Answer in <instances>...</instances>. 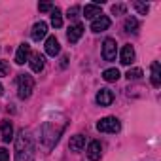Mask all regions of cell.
Returning <instances> with one entry per match:
<instances>
[{"instance_id": "obj_1", "label": "cell", "mask_w": 161, "mask_h": 161, "mask_svg": "<svg viewBox=\"0 0 161 161\" xmlns=\"http://www.w3.org/2000/svg\"><path fill=\"white\" fill-rule=\"evenodd\" d=\"M34 159V140L29 133L21 131L15 140V161H32Z\"/></svg>"}, {"instance_id": "obj_2", "label": "cell", "mask_w": 161, "mask_h": 161, "mask_svg": "<svg viewBox=\"0 0 161 161\" xmlns=\"http://www.w3.org/2000/svg\"><path fill=\"white\" fill-rule=\"evenodd\" d=\"M32 89H34V80H32V76H29V74H19L17 76V95H19V99H29L31 95H32Z\"/></svg>"}, {"instance_id": "obj_3", "label": "cell", "mask_w": 161, "mask_h": 161, "mask_svg": "<svg viewBox=\"0 0 161 161\" xmlns=\"http://www.w3.org/2000/svg\"><path fill=\"white\" fill-rule=\"evenodd\" d=\"M97 129H99L101 133H118V131L121 129V123H119V119H118V118H114V116H108V118H103V119H99V123H97Z\"/></svg>"}, {"instance_id": "obj_4", "label": "cell", "mask_w": 161, "mask_h": 161, "mask_svg": "<svg viewBox=\"0 0 161 161\" xmlns=\"http://www.w3.org/2000/svg\"><path fill=\"white\" fill-rule=\"evenodd\" d=\"M116 55H118V44L114 38H106L104 44H103V57L104 61H116Z\"/></svg>"}, {"instance_id": "obj_5", "label": "cell", "mask_w": 161, "mask_h": 161, "mask_svg": "<svg viewBox=\"0 0 161 161\" xmlns=\"http://www.w3.org/2000/svg\"><path fill=\"white\" fill-rule=\"evenodd\" d=\"M95 101H97V104L99 106H110L112 103H114V93L110 91V89H101L99 93H97V97H95Z\"/></svg>"}, {"instance_id": "obj_6", "label": "cell", "mask_w": 161, "mask_h": 161, "mask_svg": "<svg viewBox=\"0 0 161 161\" xmlns=\"http://www.w3.org/2000/svg\"><path fill=\"white\" fill-rule=\"evenodd\" d=\"M82 34H84V25H82V23H76V25H72V27L68 29L66 38H68L70 44H76L80 38H82Z\"/></svg>"}, {"instance_id": "obj_7", "label": "cell", "mask_w": 161, "mask_h": 161, "mask_svg": "<svg viewBox=\"0 0 161 161\" xmlns=\"http://www.w3.org/2000/svg\"><path fill=\"white\" fill-rule=\"evenodd\" d=\"M46 34H47V23L40 21V23H36V25L32 27L31 36H32V40H34V42H40L42 38H46Z\"/></svg>"}, {"instance_id": "obj_8", "label": "cell", "mask_w": 161, "mask_h": 161, "mask_svg": "<svg viewBox=\"0 0 161 161\" xmlns=\"http://www.w3.org/2000/svg\"><path fill=\"white\" fill-rule=\"evenodd\" d=\"M101 153H103L101 142H99V140H91L89 146H87V157H89L91 161H99V159H101Z\"/></svg>"}, {"instance_id": "obj_9", "label": "cell", "mask_w": 161, "mask_h": 161, "mask_svg": "<svg viewBox=\"0 0 161 161\" xmlns=\"http://www.w3.org/2000/svg\"><path fill=\"white\" fill-rule=\"evenodd\" d=\"M0 133H2V140L4 142H12L14 140V125L10 119H4L0 123Z\"/></svg>"}, {"instance_id": "obj_10", "label": "cell", "mask_w": 161, "mask_h": 161, "mask_svg": "<svg viewBox=\"0 0 161 161\" xmlns=\"http://www.w3.org/2000/svg\"><path fill=\"white\" fill-rule=\"evenodd\" d=\"M31 57V46L29 44H21L17 47V53H15V63L17 64H25V61H29Z\"/></svg>"}, {"instance_id": "obj_11", "label": "cell", "mask_w": 161, "mask_h": 161, "mask_svg": "<svg viewBox=\"0 0 161 161\" xmlns=\"http://www.w3.org/2000/svg\"><path fill=\"white\" fill-rule=\"evenodd\" d=\"M46 66V57L42 53H32L31 55V68L32 72H42Z\"/></svg>"}, {"instance_id": "obj_12", "label": "cell", "mask_w": 161, "mask_h": 161, "mask_svg": "<svg viewBox=\"0 0 161 161\" xmlns=\"http://www.w3.org/2000/svg\"><path fill=\"white\" fill-rule=\"evenodd\" d=\"M110 27V17H106V15H101V17H97L93 23H91V31L93 32H103V31H106Z\"/></svg>"}, {"instance_id": "obj_13", "label": "cell", "mask_w": 161, "mask_h": 161, "mask_svg": "<svg viewBox=\"0 0 161 161\" xmlns=\"http://www.w3.org/2000/svg\"><path fill=\"white\" fill-rule=\"evenodd\" d=\"M59 51H61L59 40H57L55 36H49V38L46 40V53H47L49 57H55V55H59Z\"/></svg>"}, {"instance_id": "obj_14", "label": "cell", "mask_w": 161, "mask_h": 161, "mask_svg": "<svg viewBox=\"0 0 161 161\" xmlns=\"http://www.w3.org/2000/svg\"><path fill=\"white\" fill-rule=\"evenodd\" d=\"M119 61H121V64H131L133 61H135V49H133V46H123L121 47V53H119Z\"/></svg>"}, {"instance_id": "obj_15", "label": "cell", "mask_w": 161, "mask_h": 161, "mask_svg": "<svg viewBox=\"0 0 161 161\" xmlns=\"http://www.w3.org/2000/svg\"><path fill=\"white\" fill-rule=\"evenodd\" d=\"M103 14H101V6L99 4H86V8H84V17L86 19H97V17H101Z\"/></svg>"}, {"instance_id": "obj_16", "label": "cell", "mask_w": 161, "mask_h": 161, "mask_svg": "<svg viewBox=\"0 0 161 161\" xmlns=\"http://www.w3.org/2000/svg\"><path fill=\"white\" fill-rule=\"evenodd\" d=\"M86 146V136L84 135H74L72 138H70V142H68V148L72 150V152H80Z\"/></svg>"}, {"instance_id": "obj_17", "label": "cell", "mask_w": 161, "mask_h": 161, "mask_svg": "<svg viewBox=\"0 0 161 161\" xmlns=\"http://www.w3.org/2000/svg\"><path fill=\"white\" fill-rule=\"evenodd\" d=\"M152 86L159 87L161 86V64L157 61L152 63Z\"/></svg>"}, {"instance_id": "obj_18", "label": "cell", "mask_w": 161, "mask_h": 161, "mask_svg": "<svg viewBox=\"0 0 161 161\" xmlns=\"http://www.w3.org/2000/svg\"><path fill=\"white\" fill-rule=\"evenodd\" d=\"M103 78H104V82H118L119 80V70L118 68H106L103 72Z\"/></svg>"}, {"instance_id": "obj_19", "label": "cell", "mask_w": 161, "mask_h": 161, "mask_svg": "<svg viewBox=\"0 0 161 161\" xmlns=\"http://www.w3.org/2000/svg\"><path fill=\"white\" fill-rule=\"evenodd\" d=\"M51 25H53L55 29H61V27H63V14H61L59 8H53V10H51Z\"/></svg>"}, {"instance_id": "obj_20", "label": "cell", "mask_w": 161, "mask_h": 161, "mask_svg": "<svg viewBox=\"0 0 161 161\" xmlns=\"http://www.w3.org/2000/svg\"><path fill=\"white\" fill-rule=\"evenodd\" d=\"M125 31L127 32H136L138 31V21L135 17H127L125 19Z\"/></svg>"}, {"instance_id": "obj_21", "label": "cell", "mask_w": 161, "mask_h": 161, "mask_svg": "<svg viewBox=\"0 0 161 161\" xmlns=\"http://www.w3.org/2000/svg\"><path fill=\"white\" fill-rule=\"evenodd\" d=\"M125 76H127L129 80H140V78H142V70H140V68H131Z\"/></svg>"}, {"instance_id": "obj_22", "label": "cell", "mask_w": 161, "mask_h": 161, "mask_svg": "<svg viewBox=\"0 0 161 161\" xmlns=\"http://www.w3.org/2000/svg\"><path fill=\"white\" fill-rule=\"evenodd\" d=\"M10 74V63L8 61H0V78H4Z\"/></svg>"}, {"instance_id": "obj_23", "label": "cell", "mask_w": 161, "mask_h": 161, "mask_svg": "<svg viewBox=\"0 0 161 161\" xmlns=\"http://www.w3.org/2000/svg\"><path fill=\"white\" fill-rule=\"evenodd\" d=\"M135 10H136L140 15H146V14H148V10H150V6H148V4H140V2H135Z\"/></svg>"}, {"instance_id": "obj_24", "label": "cell", "mask_w": 161, "mask_h": 161, "mask_svg": "<svg viewBox=\"0 0 161 161\" xmlns=\"http://www.w3.org/2000/svg\"><path fill=\"white\" fill-rule=\"evenodd\" d=\"M125 12H127V8H125L123 4H114V6H112V14H114V15H121V14H125Z\"/></svg>"}, {"instance_id": "obj_25", "label": "cell", "mask_w": 161, "mask_h": 161, "mask_svg": "<svg viewBox=\"0 0 161 161\" xmlns=\"http://www.w3.org/2000/svg\"><path fill=\"white\" fill-rule=\"evenodd\" d=\"M38 10H40V12H51V10H53V4L42 2V4H38Z\"/></svg>"}, {"instance_id": "obj_26", "label": "cell", "mask_w": 161, "mask_h": 161, "mask_svg": "<svg viewBox=\"0 0 161 161\" xmlns=\"http://www.w3.org/2000/svg\"><path fill=\"white\" fill-rule=\"evenodd\" d=\"M0 161H10V152L6 148H0Z\"/></svg>"}, {"instance_id": "obj_27", "label": "cell", "mask_w": 161, "mask_h": 161, "mask_svg": "<svg viewBox=\"0 0 161 161\" xmlns=\"http://www.w3.org/2000/svg\"><path fill=\"white\" fill-rule=\"evenodd\" d=\"M78 12H80V8H78V6H72V8L68 10V17H70V19L78 17Z\"/></svg>"}, {"instance_id": "obj_28", "label": "cell", "mask_w": 161, "mask_h": 161, "mask_svg": "<svg viewBox=\"0 0 161 161\" xmlns=\"http://www.w3.org/2000/svg\"><path fill=\"white\" fill-rule=\"evenodd\" d=\"M2 93H4V91H2V86H0V95H2Z\"/></svg>"}]
</instances>
